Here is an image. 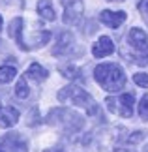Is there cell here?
<instances>
[{"label": "cell", "mask_w": 148, "mask_h": 152, "mask_svg": "<svg viewBox=\"0 0 148 152\" xmlns=\"http://www.w3.org/2000/svg\"><path fill=\"white\" fill-rule=\"evenodd\" d=\"M45 122L49 126H55L58 130H62L66 135H73V133L82 130V126H85V116L75 113L71 109L56 107V109L49 111V115L45 116Z\"/></svg>", "instance_id": "1"}, {"label": "cell", "mask_w": 148, "mask_h": 152, "mask_svg": "<svg viewBox=\"0 0 148 152\" xmlns=\"http://www.w3.org/2000/svg\"><path fill=\"white\" fill-rule=\"evenodd\" d=\"M94 77H96V83L107 92H118L126 85V73H124V69L118 64H111V62L96 66Z\"/></svg>", "instance_id": "2"}, {"label": "cell", "mask_w": 148, "mask_h": 152, "mask_svg": "<svg viewBox=\"0 0 148 152\" xmlns=\"http://www.w3.org/2000/svg\"><path fill=\"white\" fill-rule=\"evenodd\" d=\"M58 102L60 103H71V105H79V107H85L88 115H96L98 113V103L94 102V98L88 94L85 88L75 85H68L58 92Z\"/></svg>", "instance_id": "3"}, {"label": "cell", "mask_w": 148, "mask_h": 152, "mask_svg": "<svg viewBox=\"0 0 148 152\" xmlns=\"http://www.w3.org/2000/svg\"><path fill=\"white\" fill-rule=\"evenodd\" d=\"M128 47H129V62H135L139 66L148 64V36L141 28H131L128 34Z\"/></svg>", "instance_id": "4"}, {"label": "cell", "mask_w": 148, "mask_h": 152, "mask_svg": "<svg viewBox=\"0 0 148 152\" xmlns=\"http://www.w3.org/2000/svg\"><path fill=\"white\" fill-rule=\"evenodd\" d=\"M133 103H135V96L131 92H126V94H120L116 98H107L105 105L111 113H114L122 118H131L133 116Z\"/></svg>", "instance_id": "5"}, {"label": "cell", "mask_w": 148, "mask_h": 152, "mask_svg": "<svg viewBox=\"0 0 148 152\" xmlns=\"http://www.w3.org/2000/svg\"><path fill=\"white\" fill-rule=\"evenodd\" d=\"M64 6V23L66 25H77L82 19L85 4L82 0H60Z\"/></svg>", "instance_id": "6"}, {"label": "cell", "mask_w": 148, "mask_h": 152, "mask_svg": "<svg viewBox=\"0 0 148 152\" xmlns=\"http://www.w3.org/2000/svg\"><path fill=\"white\" fill-rule=\"evenodd\" d=\"M0 152H26V141L21 133H9L0 137Z\"/></svg>", "instance_id": "7"}, {"label": "cell", "mask_w": 148, "mask_h": 152, "mask_svg": "<svg viewBox=\"0 0 148 152\" xmlns=\"http://www.w3.org/2000/svg\"><path fill=\"white\" fill-rule=\"evenodd\" d=\"M23 26H25L23 17H15V19H11V23H9L8 34H9V38L17 43V47H19V49L28 51V45L25 43V39H23Z\"/></svg>", "instance_id": "8"}, {"label": "cell", "mask_w": 148, "mask_h": 152, "mask_svg": "<svg viewBox=\"0 0 148 152\" xmlns=\"http://www.w3.org/2000/svg\"><path fill=\"white\" fill-rule=\"evenodd\" d=\"M73 42H75L73 34L68 32V30H62L60 34H58V38H56L55 47H52V55H56V56L68 55V53L71 51V47H73Z\"/></svg>", "instance_id": "9"}, {"label": "cell", "mask_w": 148, "mask_h": 152, "mask_svg": "<svg viewBox=\"0 0 148 152\" xmlns=\"http://www.w3.org/2000/svg\"><path fill=\"white\" fill-rule=\"evenodd\" d=\"M99 21L103 25H107L109 28H118L126 21V11H111V10H103L99 13Z\"/></svg>", "instance_id": "10"}, {"label": "cell", "mask_w": 148, "mask_h": 152, "mask_svg": "<svg viewBox=\"0 0 148 152\" xmlns=\"http://www.w3.org/2000/svg\"><path fill=\"white\" fill-rule=\"evenodd\" d=\"M112 51H114V43H112V39L107 38V36H101L92 45V55L96 58H105V56L112 55Z\"/></svg>", "instance_id": "11"}, {"label": "cell", "mask_w": 148, "mask_h": 152, "mask_svg": "<svg viewBox=\"0 0 148 152\" xmlns=\"http://www.w3.org/2000/svg\"><path fill=\"white\" fill-rule=\"evenodd\" d=\"M19 120V111L15 107H2L0 109V128H11Z\"/></svg>", "instance_id": "12"}, {"label": "cell", "mask_w": 148, "mask_h": 152, "mask_svg": "<svg viewBox=\"0 0 148 152\" xmlns=\"http://www.w3.org/2000/svg\"><path fill=\"white\" fill-rule=\"evenodd\" d=\"M26 79H32V81H36V83H41V81H45L47 79V75H49V72H47L45 68H41V64L38 62H32L30 64V68L26 69Z\"/></svg>", "instance_id": "13"}, {"label": "cell", "mask_w": 148, "mask_h": 152, "mask_svg": "<svg viewBox=\"0 0 148 152\" xmlns=\"http://www.w3.org/2000/svg\"><path fill=\"white\" fill-rule=\"evenodd\" d=\"M38 13L45 21H55V10H52V0H39Z\"/></svg>", "instance_id": "14"}, {"label": "cell", "mask_w": 148, "mask_h": 152, "mask_svg": "<svg viewBox=\"0 0 148 152\" xmlns=\"http://www.w3.org/2000/svg\"><path fill=\"white\" fill-rule=\"evenodd\" d=\"M17 75V68L15 66H9V64H4L0 66V83H11Z\"/></svg>", "instance_id": "15"}, {"label": "cell", "mask_w": 148, "mask_h": 152, "mask_svg": "<svg viewBox=\"0 0 148 152\" xmlns=\"http://www.w3.org/2000/svg\"><path fill=\"white\" fill-rule=\"evenodd\" d=\"M15 96L19 98V100H26L28 96H30V90H28V85H26V75L25 77H21L17 81V86H15Z\"/></svg>", "instance_id": "16"}, {"label": "cell", "mask_w": 148, "mask_h": 152, "mask_svg": "<svg viewBox=\"0 0 148 152\" xmlns=\"http://www.w3.org/2000/svg\"><path fill=\"white\" fill-rule=\"evenodd\" d=\"M60 73L68 79H79L81 77V69L77 66H66V68H60Z\"/></svg>", "instance_id": "17"}, {"label": "cell", "mask_w": 148, "mask_h": 152, "mask_svg": "<svg viewBox=\"0 0 148 152\" xmlns=\"http://www.w3.org/2000/svg\"><path fill=\"white\" fill-rule=\"evenodd\" d=\"M144 135H146L144 132H133V133H129L128 137L120 139V141L128 143V145H135V143H141V141H143V139H144Z\"/></svg>", "instance_id": "18"}, {"label": "cell", "mask_w": 148, "mask_h": 152, "mask_svg": "<svg viewBox=\"0 0 148 152\" xmlns=\"http://www.w3.org/2000/svg\"><path fill=\"white\" fill-rule=\"evenodd\" d=\"M139 116H141L144 122H148V94H144L143 98H141V103H139Z\"/></svg>", "instance_id": "19"}, {"label": "cell", "mask_w": 148, "mask_h": 152, "mask_svg": "<svg viewBox=\"0 0 148 152\" xmlns=\"http://www.w3.org/2000/svg\"><path fill=\"white\" fill-rule=\"evenodd\" d=\"M133 81H135L137 86H141V88H148V73H135Z\"/></svg>", "instance_id": "20"}, {"label": "cell", "mask_w": 148, "mask_h": 152, "mask_svg": "<svg viewBox=\"0 0 148 152\" xmlns=\"http://www.w3.org/2000/svg\"><path fill=\"white\" fill-rule=\"evenodd\" d=\"M139 11H141V15H143L144 23L148 25V0H141L139 2Z\"/></svg>", "instance_id": "21"}, {"label": "cell", "mask_w": 148, "mask_h": 152, "mask_svg": "<svg viewBox=\"0 0 148 152\" xmlns=\"http://www.w3.org/2000/svg\"><path fill=\"white\" fill-rule=\"evenodd\" d=\"M43 152H66L62 147H52V148H45Z\"/></svg>", "instance_id": "22"}, {"label": "cell", "mask_w": 148, "mask_h": 152, "mask_svg": "<svg viewBox=\"0 0 148 152\" xmlns=\"http://www.w3.org/2000/svg\"><path fill=\"white\" fill-rule=\"evenodd\" d=\"M114 152H135L133 148H114Z\"/></svg>", "instance_id": "23"}, {"label": "cell", "mask_w": 148, "mask_h": 152, "mask_svg": "<svg viewBox=\"0 0 148 152\" xmlns=\"http://www.w3.org/2000/svg\"><path fill=\"white\" fill-rule=\"evenodd\" d=\"M107 2H124V0H107Z\"/></svg>", "instance_id": "24"}, {"label": "cell", "mask_w": 148, "mask_h": 152, "mask_svg": "<svg viewBox=\"0 0 148 152\" xmlns=\"http://www.w3.org/2000/svg\"><path fill=\"white\" fill-rule=\"evenodd\" d=\"M0 30H2V15H0Z\"/></svg>", "instance_id": "25"}, {"label": "cell", "mask_w": 148, "mask_h": 152, "mask_svg": "<svg viewBox=\"0 0 148 152\" xmlns=\"http://www.w3.org/2000/svg\"><path fill=\"white\" fill-rule=\"evenodd\" d=\"M144 152H148V145H146V148H144Z\"/></svg>", "instance_id": "26"}, {"label": "cell", "mask_w": 148, "mask_h": 152, "mask_svg": "<svg viewBox=\"0 0 148 152\" xmlns=\"http://www.w3.org/2000/svg\"><path fill=\"white\" fill-rule=\"evenodd\" d=\"M0 109H2V105H0Z\"/></svg>", "instance_id": "27"}]
</instances>
